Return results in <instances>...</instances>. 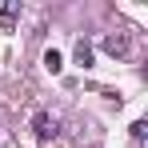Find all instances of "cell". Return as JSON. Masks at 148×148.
<instances>
[{"label": "cell", "instance_id": "obj_1", "mask_svg": "<svg viewBox=\"0 0 148 148\" xmlns=\"http://www.w3.org/2000/svg\"><path fill=\"white\" fill-rule=\"evenodd\" d=\"M128 48H132L128 32H108V36H104V52H108V56L120 60V56H128Z\"/></svg>", "mask_w": 148, "mask_h": 148}, {"label": "cell", "instance_id": "obj_2", "mask_svg": "<svg viewBox=\"0 0 148 148\" xmlns=\"http://www.w3.org/2000/svg\"><path fill=\"white\" fill-rule=\"evenodd\" d=\"M32 132H36V140H52V136H56V116L36 112V116H32Z\"/></svg>", "mask_w": 148, "mask_h": 148}, {"label": "cell", "instance_id": "obj_3", "mask_svg": "<svg viewBox=\"0 0 148 148\" xmlns=\"http://www.w3.org/2000/svg\"><path fill=\"white\" fill-rule=\"evenodd\" d=\"M16 16H20V0H8V4H4V12H0V28H4V32H12Z\"/></svg>", "mask_w": 148, "mask_h": 148}, {"label": "cell", "instance_id": "obj_4", "mask_svg": "<svg viewBox=\"0 0 148 148\" xmlns=\"http://www.w3.org/2000/svg\"><path fill=\"white\" fill-rule=\"evenodd\" d=\"M44 68H48V72L56 76V72H60V68H64V56H60V52H56V48H48V52H44Z\"/></svg>", "mask_w": 148, "mask_h": 148}, {"label": "cell", "instance_id": "obj_5", "mask_svg": "<svg viewBox=\"0 0 148 148\" xmlns=\"http://www.w3.org/2000/svg\"><path fill=\"white\" fill-rule=\"evenodd\" d=\"M76 64H80V68H88V64H92V48H88L84 40L76 44Z\"/></svg>", "mask_w": 148, "mask_h": 148}, {"label": "cell", "instance_id": "obj_6", "mask_svg": "<svg viewBox=\"0 0 148 148\" xmlns=\"http://www.w3.org/2000/svg\"><path fill=\"white\" fill-rule=\"evenodd\" d=\"M148 136V124L144 120H132V140H144Z\"/></svg>", "mask_w": 148, "mask_h": 148}]
</instances>
